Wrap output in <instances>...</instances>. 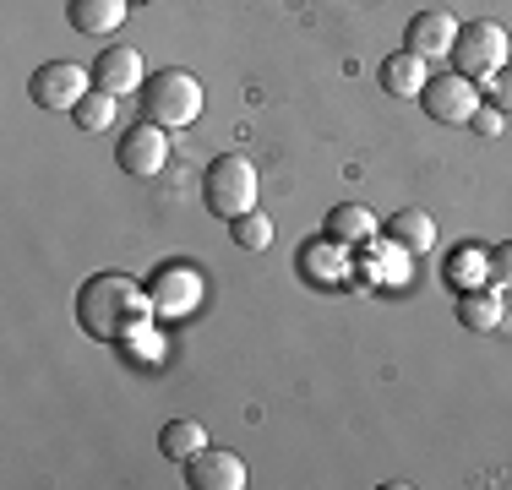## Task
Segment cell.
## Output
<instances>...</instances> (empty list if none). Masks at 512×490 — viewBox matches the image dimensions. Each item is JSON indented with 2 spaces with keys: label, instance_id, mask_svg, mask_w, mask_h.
Segmentation results:
<instances>
[{
  "label": "cell",
  "instance_id": "52a82bcc",
  "mask_svg": "<svg viewBox=\"0 0 512 490\" xmlns=\"http://www.w3.org/2000/svg\"><path fill=\"white\" fill-rule=\"evenodd\" d=\"M153 311L158 316H191L202 305V273L197 267H186V262H169V267H158L153 273Z\"/></svg>",
  "mask_w": 512,
  "mask_h": 490
},
{
  "label": "cell",
  "instance_id": "ffe728a7",
  "mask_svg": "<svg viewBox=\"0 0 512 490\" xmlns=\"http://www.w3.org/2000/svg\"><path fill=\"white\" fill-rule=\"evenodd\" d=\"M115 109H120V98H115V93L93 88L77 109H71V115H77V126H82V131H115Z\"/></svg>",
  "mask_w": 512,
  "mask_h": 490
},
{
  "label": "cell",
  "instance_id": "9c48e42d",
  "mask_svg": "<svg viewBox=\"0 0 512 490\" xmlns=\"http://www.w3.org/2000/svg\"><path fill=\"white\" fill-rule=\"evenodd\" d=\"M93 88L126 98V93H142L148 88V71H142V55L131 44H104L99 60H93Z\"/></svg>",
  "mask_w": 512,
  "mask_h": 490
},
{
  "label": "cell",
  "instance_id": "5bb4252c",
  "mask_svg": "<svg viewBox=\"0 0 512 490\" xmlns=\"http://www.w3.org/2000/svg\"><path fill=\"white\" fill-rule=\"evenodd\" d=\"M387 240L404 245L409 256H431V245H436V218L425 213V207H404V213L387 218Z\"/></svg>",
  "mask_w": 512,
  "mask_h": 490
},
{
  "label": "cell",
  "instance_id": "9a60e30c",
  "mask_svg": "<svg viewBox=\"0 0 512 490\" xmlns=\"http://www.w3.org/2000/svg\"><path fill=\"white\" fill-rule=\"evenodd\" d=\"M327 240H338V245H371L376 240V213H371V207H360V202L333 207V213H327Z\"/></svg>",
  "mask_w": 512,
  "mask_h": 490
},
{
  "label": "cell",
  "instance_id": "8992f818",
  "mask_svg": "<svg viewBox=\"0 0 512 490\" xmlns=\"http://www.w3.org/2000/svg\"><path fill=\"white\" fill-rule=\"evenodd\" d=\"M28 93L39 109H77L82 98L93 93V66H77V60H50L28 77Z\"/></svg>",
  "mask_w": 512,
  "mask_h": 490
},
{
  "label": "cell",
  "instance_id": "603a6c76",
  "mask_svg": "<svg viewBox=\"0 0 512 490\" xmlns=\"http://www.w3.org/2000/svg\"><path fill=\"white\" fill-rule=\"evenodd\" d=\"M485 88H491V104L502 109V115H512V66H502L491 82H485Z\"/></svg>",
  "mask_w": 512,
  "mask_h": 490
},
{
  "label": "cell",
  "instance_id": "8fae6325",
  "mask_svg": "<svg viewBox=\"0 0 512 490\" xmlns=\"http://www.w3.org/2000/svg\"><path fill=\"white\" fill-rule=\"evenodd\" d=\"M453 44H458V17H453V11H414V17H409L404 49L436 60V55H453Z\"/></svg>",
  "mask_w": 512,
  "mask_h": 490
},
{
  "label": "cell",
  "instance_id": "d4e9b609",
  "mask_svg": "<svg viewBox=\"0 0 512 490\" xmlns=\"http://www.w3.org/2000/svg\"><path fill=\"white\" fill-rule=\"evenodd\" d=\"M131 349H137L142 360H158V354H164V343H158V333H148V327H142V333L131 338Z\"/></svg>",
  "mask_w": 512,
  "mask_h": 490
},
{
  "label": "cell",
  "instance_id": "6da1fadb",
  "mask_svg": "<svg viewBox=\"0 0 512 490\" xmlns=\"http://www.w3.org/2000/svg\"><path fill=\"white\" fill-rule=\"evenodd\" d=\"M153 316H158L153 294L126 273H93L77 289V322H82V333L99 343H131Z\"/></svg>",
  "mask_w": 512,
  "mask_h": 490
},
{
  "label": "cell",
  "instance_id": "3957f363",
  "mask_svg": "<svg viewBox=\"0 0 512 490\" xmlns=\"http://www.w3.org/2000/svg\"><path fill=\"white\" fill-rule=\"evenodd\" d=\"M507 55H512V39H507V28L502 22H491V17H474L469 28H458V44H453V71H463L469 82H491L496 71L507 66Z\"/></svg>",
  "mask_w": 512,
  "mask_h": 490
},
{
  "label": "cell",
  "instance_id": "ba28073f",
  "mask_svg": "<svg viewBox=\"0 0 512 490\" xmlns=\"http://www.w3.org/2000/svg\"><path fill=\"white\" fill-rule=\"evenodd\" d=\"M164 164H169V131L164 126L142 120V126H131L126 137H120V169H126V175L153 180V175H164Z\"/></svg>",
  "mask_w": 512,
  "mask_h": 490
},
{
  "label": "cell",
  "instance_id": "44dd1931",
  "mask_svg": "<svg viewBox=\"0 0 512 490\" xmlns=\"http://www.w3.org/2000/svg\"><path fill=\"white\" fill-rule=\"evenodd\" d=\"M404 256H409L404 245H393V240H387L382 251H371V256H365V278H376V284H404V278H409Z\"/></svg>",
  "mask_w": 512,
  "mask_h": 490
},
{
  "label": "cell",
  "instance_id": "30bf717a",
  "mask_svg": "<svg viewBox=\"0 0 512 490\" xmlns=\"http://www.w3.org/2000/svg\"><path fill=\"white\" fill-rule=\"evenodd\" d=\"M246 458L229 447H202L197 458L186 463V485L191 490H246Z\"/></svg>",
  "mask_w": 512,
  "mask_h": 490
},
{
  "label": "cell",
  "instance_id": "2e32d148",
  "mask_svg": "<svg viewBox=\"0 0 512 490\" xmlns=\"http://www.w3.org/2000/svg\"><path fill=\"white\" fill-rule=\"evenodd\" d=\"M458 322L469 333H496L502 327V294L496 289H458Z\"/></svg>",
  "mask_w": 512,
  "mask_h": 490
},
{
  "label": "cell",
  "instance_id": "e0dca14e",
  "mask_svg": "<svg viewBox=\"0 0 512 490\" xmlns=\"http://www.w3.org/2000/svg\"><path fill=\"white\" fill-rule=\"evenodd\" d=\"M202 447H207V431H202L197 420H169L164 431H158V452H164V458H175V463H191Z\"/></svg>",
  "mask_w": 512,
  "mask_h": 490
},
{
  "label": "cell",
  "instance_id": "7a4b0ae2",
  "mask_svg": "<svg viewBox=\"0 0 512 490\" xmlns=\"http://www.w3.org/2000/svg\"><path fill=\"white\" fill-rule=\"evenodd\" d=\"M202 115V82L191 71H158V77L142 88V120L164 131H180Z\"/></svg>",
  "mask_w": 512,
  "mask_h": 490
},
{
  "label": "cell",
  "instance_id": "4fadbf2b",
  "mask_svg": "<svg viewBox=\"0 0 512 490\" xmlns=\"http://www.w3.org/2000/svg\"><path fill=\"white\" fill-rule=\"evenodd\" d=\"M425 82H431V71H425V55H414V49H398L382 60V88L393 98H420Z\"/></svg>",
  "mask_w": 512,
  "mask_h": 490
},
{
  "label": "cell",
  "instance_id": "7402d4cb",
  "mask_svg": "<svg viewBox=\"0 0 512 490\" xmlns=\"http://www.w3.org/2000/svg\"><path fill=\"white\" fill-rule=\"evenodd\" d=\"M502 120H507V115H502L496 104H480L469 126H474V137H502Z\"/></svg>",
  "mask_w": 512,
  "mask_h": 490
},
{
  "label": "cell",
  "instance_id": "5b68a950",
  "mask_svg": "<svg viewBox=\"0 0 512 490\" xmlns=\"http://www.w3.org/2000/svg\"><path fill=\"white\" fill-rule=\"evenodd\" d=\"M420 104H425V115H431L436 126H469L474 109L485 104V93H480V82H469L463 71H442V77L425 82Z\"/></svg>",
  "mask_w": 512,
  "mask_h": 490
},
{
  "label": "cell",
  "instance_id": "7c38bea8",
  "mask_svg": "<svg viewBox=\"0 0 512 490\" xmlns=\"http://www.w3.org/2000/svg\"><path fill=\"white\" fill-rule=\"evenodd\" d=\"M126 11H131V0H71L66 22L77 33H88V39H109V33H120Z\"/></svg>",
  "mask_w": 512,
  "mask_h": 490
},
{
  "label": "cell",
  "instance_id": "cb8c5ba5",
  "mask_svg": "<svg viewBox=\"0 0 512 490\" xmlns=\"http://www.w3.org/2000/svg\"><path fill=\"white\" fill-rule=\"evenodd\" d=\"M491 278H496V289H512V240H502L491 251Z\"/></svg>",
  "mask_w": 512,
  "mask_h": 490
},
{
  "label": "cell",
  "instance_id": "d6986e66",
  "mask_svg": "<svg viewBox=\"0 0 512 490\" xmlns=\"http://www.w3.org/2000/svg\"><path fill=\"white\" fill-rule=\"evenodd\" d=\"M229 240H235L240 251H267V245H273V218L251 207V213L229 218Z\"/></svg>",
  "mask_w": 512,
  "mask_h": 490
},
{
  "label": "cell",
  "instance_id": "ac0fdd59",
  "mask_svg": "<svg viewBox=\"0 0 512 490\" xmlns=\"http://www.w3.org/2000/svg\"><path fill=\"white\" fill-rule=\"evenodd\" d=\"M447 278H453L458 289H480L485 278H491V251H485V245H458L453 262H447Z\"/></svg>",
  "mask_w": 512,
  "mask_h": 490
},
{
  "label": "cell",
  "instance_id": "277c9868",
  "mask_svg": "<svg viewBox=\"0 0 512 490\" xmlns=\"http://www.w3.org/2000/svg\"><path fill=\"white\" fill-rule=\"evenodd\" d=\"M202 196L218 218H240L256 207V164L240 153H224L207 164V180H202Z\"/></svg>",
  "mask_w": 512,
  "mask_h": 490
}]
</instances>
